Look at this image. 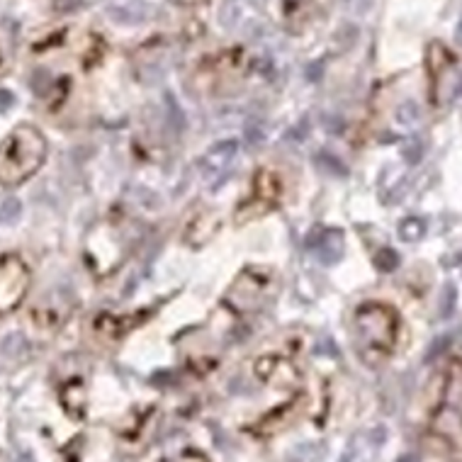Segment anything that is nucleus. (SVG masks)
<instances>
[{"mask_svg": "<svg viewBox=\"0 0 462 462\" xmlns=\"http://www.w3.org/2000/svg\"><path fill=\"white\" fill-rule=\"evenodd\" d=\"M399 333V314L382 302L360 304L353 314V338L358 356L367 365H380L392 356Z\"/></svg>", "mask_w": 462, "mask_h": 462, "instance_id": "obj_1", "label": "nucleus"}, {"mask_svg": "<svg viewBox=\"0 0 462 462\" xmlns=\"http://www.w3.org/2000/svg\"><path fill=\"white\" fill-rule=\"evenodd\" d=\"M47 156V139L32 125H22L10 132L0 144V183L17 185L27 180Z\"/></svg>", "mask_w": 462, "mask_h": 462, "instance_id": "obj_2", "label": "nucleus"}, {"mask_svg": "<svg viewBox=\"0 0 462 462\" xmlns=\"http://www.w3.org/2000/svg\"><path fill=\"white\" fill-rule=\"evenodd\" d=\"M275 270L270 268H246L231 285L227 302L234 304L241 312H253L260 309L270 297H273V280Z\"/></svg>", "mask_w": 462, "mask_h": 462, "instance_id": "obj_3", "label": "nucleus"}, {"mask_svg": "<svg viewBox=\"0 0 462 462\" xmlns=\"http://www.w3.org/2000/svg\"><path fill=\"white\" fill-rule=\"evenodd\" d=\"M280 195H282V183H280L278 173L273 170H258L250 183V198H248V209H239V214H248V217H260L268 209H273L278 205Z\"/></svg>", "mask_w": 462, "mask_h": 462, "instance_id": "obj_4", "label": "nucleus"}, {"mask_svg": "<svg viewBox=\"0 0 462 462\" xmlns=\"http://www.w3.org/2000/svg\"><path fill=\"white\" fill-rule=\"evenodd\" d=\"M309 248H314V253H317V258L321 260L324 265H331L336 263L338 258H341L343 253V234L341 231H324V234H312L309 236Z\"/></svg>", "mask_w": 462, "mask_h": 462, "instance_id": "obj_5", "label": "nucleus"}, {"mask_svg": "<svg viewBox=\"0 0 462 462\" xmlns=\"http://www.w3.org/2000/svg\"><path fill=\"white\" fill-rule=\"evenodd\" d=\"M236 149H239L236 141H222V144L214 146L207 156V173L212 175V173H217V170L227 168V166L231 164V159H234Z\"/></svg>", "mask_w": 462, "mask_h": 462, "instance_id": "obj_6", "label": "nucleus"}, {"mask_svg": "<svg viewBox=\"0 0 462 462\" xmlns=\"http://www.w3.org/2000/svg\"><path fill=\"white\" fill-rule=\"evenodd\" d=\"M372 263H375V268L380 270V273H392V270L399 265V255H397V250H392V248H382L375 253Z\"/></svg>", "mask_w": 462, "mask_h": 462, "instance_id": "obj_7", "label": "nucleus"}, {"mask_svg": "<svg viewBox=\"0 0 462 462\" xmlns=\"http://www.w3.org/2000/svg\"><path fill=\"white\" fill-rule=\"evenodd\" d=\"M424 229H426V224L421 222V219L409 217L404 224H401V239H404V241H416L421 234H424Z\"/></svg>", "mask_w": 462, "mask_h": 462, "instance_id": "obj_8", "label": "nucleus"}, {"mask_svg": "<svg viewBox=\"0 0 462 462\" xmlns=\"http://www.w3.org/2000/svg\"><path fill=\"white\" fill-rule=\"evenodd\" d=\"M13 102H15L13 93H10V90H0V112L10 110V107H13Z\"/></svg>", "mask_w": 462, "mask_h": 462, "instance_id": "obj_9", "label": "nucleus"}]
</instances>
